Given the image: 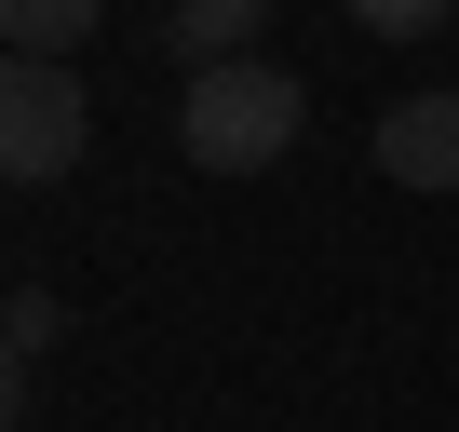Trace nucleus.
<instances>
[{"mask_svg": "<svg viewBox=\"0 0 459 432\" xmlns=\"http://www.w3.org/2000/svg\"><path fill=\"white\" fill-rule=\"evenodd\" d=\"M298 135H311V95H298L284 55H244V68L176 82V149H189L203 176H257V162H284Z\"/></svg>", "mask_w": 459, "mask_h": 432, "instance_id": "f257e3e1", "label": "nucleus"}, {"mask_svg": "<svg viewBox=\"0 0 459 432\" xmlns=\"http://www.w3.org/2000/svg\"><path fill=\"white\" fill-rule=\"evenodd\" d=\"M95 149V108L68 68H28V55H0V189H41Z\"/></svg>", "mask_w": 459, "mask_h": 432, "instance_id": "f03ea898", "label": "nucleus"}, {"mask_svg": "<svg viewBox=\"0 0 459 432\" xmlns=\"http://www.w3.org/2000/svg\"><path fill=\"white\" fill-rule=\"evenodd\" d=\"M378 176H392V189H459V82L378 108Z\"/></svg>", "mask_w": 459, "mask_h": 432, "instance_id": "7ed1b4c3", "label": "nucleus"}, {"mask_svg": "<svg viewBox=\"0 0 459 432\" xmlns=\"http://www.w3.org/2000/svg\"><path fill=\"white\" fill-rule=\"evenodd\" d=\"M257 28H271V0H176V14H162V55H176V82H203V68H244Z\"/></svg>", "mask_w": 459, "mask_h": 432, "instance_id": "20e7f679", "label": "nucleus"}, {"mask_svg": "<svg viewBox=\"0 0 459 432\" xmlns=\"http://www.w3.org/2000/svg\"><path fill=\"white\" fill-rule=\"evenodd\" d=\"M95 41V0H0V55H28V68H68Z\"/></svg>", "mask_w": 459, "mask_h": 432, "instance_id": "39448f33", "label": "nucleus"}, {"mask_svg": "<svg viewBox=\"0 0 459 432\" xmlns=\"http://www.w3.org/2000/svg\"><path fill=\"white\" fill-rule=\"evenodd\" d=\"M55 338H68V298H55V284H14V298H0V351H28V365H41Z\"/></svg>", "mask_w": 459, "mask_h": 432, "instance_id": "423d86ee", "label": "nucleus"}, {"mask_svg": "<svg viewBox=\"0 0 459 432\" xmlns=\"http://www.w3.org/2000/svg\"><path fill=\"white\" fill-rule=\"evenodd\" d=\"M351 14H365L378 41H419V28H446V14H432V0H351Z\"/></svg>", "mask_w": 459, "mask_h": 432, "instance_id": "0eeeda50", "label": "nucleus"}, {"mask_svg": "<svg viewBox=\"0 0 459 432\" xmlns=\"http://www.w3.org/2000/svg\"><path fill=\"white\" fill-rule=\"evenodd\" d=\"M28 419V351H0V432Z\"/></svg>", "mask_w": 459, "mask_h": 432, "instance_id": "6e6552de", "label": "nucleus"}]
</instances>
